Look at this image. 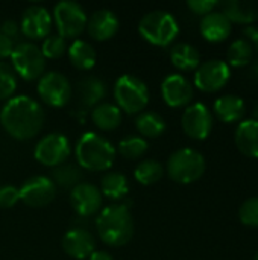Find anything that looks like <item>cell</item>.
Instances as JSON below:
<instances>
[{"label":"cell","instance_id":"1","mask_svg":"<svg viewBox=\"0 0 258 260\" xmlns=\"http://www.w3.org/2000/svg\"><path fill=\"white\" fill-rule=\"evenodd\" d=\"M0 123L12 139L29 140L41 131L44 110L33 98L18 94L5 102L0 111Z\"/></svg>","mask_w":258,"mask_h":260},{"label":"cell","instance_id":"2","mask_svg":"<svg viewBox=\"0 0 258 260\" xmlns=\"http://www.w3.org/2000/svg\"><path fill=\"white\" fill-rule=\"evenodd\" d=\"M96 229L102 242L109 247H123L134 236V218L128 206L111 204L96 218Z\"/></svg>","mask_w":258,"mask_h":260},{"label":"cell","instance_id":"3","mask_svg":"<svg viewBox=\"0 0 258 260\" xmlns=\"http://www.w3.org/2000/svg\"><path fill=\"white\" fill-rule=\"evenodd\" d=\"M75 154L78 165L82 169L100 172L111 169L117 152L116 146L106 137L94 131H87L78 139Z\"/></svg>","mask_w":258,"mask_h":260},{"label":"cell","instance_id":"4","mask_svg":"<svg viewBox=\"0 0 258 260\" xmlns=\"http://www.w3.org/2000/svg\"><path fill=\"white\" fill-rule=\"evenodd\" d=\"M138 32L151 44L164 47L178 37L179 24L170 12L157 9L141 17L138 23Z\"/></svg>","mask_w":258,"mask_h":260},{"label":"cell","instance_id":"5","mask_svg":"<svg viewBox=\"0 0 258 260\" xmlns=\"http://www.w3.org/2000/svg\"><path fill=\"white\" fill-rule=\"evenodd\" d=\"M113 94L116 105L126 114L141 113L149 104V88L146 82L135 75H122L117 78Z\"/></svg>","mask_w":258,"mask_h":260},{"label":"cell","instance_id":"6","mask_svg":"<svg viewBox=\"0 0 258 260\" xmlns=\"http://www.w3.org/2000/svg\"><path fill=\"white\" fill-rule=\"evenodd\" d=\"M166 171L173 181L181 184H190L204 175L205 158L196 149L181 148L169 157Z\"/></svg>","mask_w":258,"mask_h":260},{"label":"cell","instance_id":"7","mask_svg":"<svg viewBox=\"0 0 258 260\" xmlns=\"http://www.w3.org/2000/svg\"><path fill=\"white\" fill-rule=\"evenodd\" d=\"M12 70L24 81H36L44 75L46 70V58L41 49L30 43H18L14 46L11 53Z\"/></svg>","mask_w":258,"mask_h":260},{"label":"cell","instance_id":"8","mask_svg":"<svg viewBox=\"0 0 258 260\" xmlns=\"http://www.w3.org/2000/svg\"><path fill=\"white\" fill-rule=\"evenodd\" d=\"M52 20L56 24L58 35L62 38L78 37L87 27V14L84 8L73 0H62L55 5Z\"/></svg>","mask_w":258,"mask_h":260},{"label":"cell","instance_id":"9","mask_svg":"<svg viewBox=\"0 0 258 260\" xmlns=\"http://www.w3.org/2000/svg\"><path fill=\"white\" fill-rule=\"evenodd\" d=\"M71 154V143L62 133H50L38 140L33 149V157L38 163L49 168L64 165Z\"/></svg>","mask_w":258,"mask_h":260},{"label":"cell","instance_id":"10","mask_svg":"<svg viewBox=\"0 0 258 260\" xmlns=\"http://www.w3.org/2000/svg\"><path fill=\"white\" fill-rule=\"evenodd\" d=\"M36 93L40 99L55 108H61L68 104L73 94V88L67 76L59 72H44V75L38 79Z\"/></svg>","mask_w":258,"mask_h":260},{"label":"cell","instance_id":"11","mask_svg":"<svg viewBox=\"0 0 258 260\" xmlns=\"http://www.w3.org/2000/svg\"><path fill=\"white\" fill-rule=\"evenodd\" d=\"M18 192L20 201H23L29 207L38 209L50 204L55 200L56 186L46 175H33L18 187Z\"/></svg>","mask_w":258,"mask_h":260},{"label":"cell","instance_id":"12","mask_svg":"<svg viewBox=\"0 0 258 260\" xmlns=\"http://www.w3.org/2000/svg\"><path fill=\"white\" fill-rule=\"evenodd\" d=\"M230 66L222 59H208L195 72V85L202 91H217L230 79Z\"/></svg>","mask_w":258,"mask_h":260},{"label":"cell","instance_id":"13","mask_svg":"<svg viewBox=\"0 0 258 260\" xmlns=\"http://www.w3.org/2000/svg\"><path fill=\"white\" fill-rule=\"evenodd\" d=\"M182 129L184 133L196 140H204L213 129V114L207 105L196 102L189 105L184 110L182 119Z\"/></svg>","mask_w":258,"mask_h":260},{"label":"cell","instance_id":"14","mask_svg":"<svg viewBox=\"0 0 258 260\" xmlns=\"http://www.w3.org/2000/svg\"><path fill=\"white\" fill-rule=\"evenodd\" d=\"M103 197L97 186L91 183H79L70 190V204L81 218H90L102 210Z\"/></svg>","mask_w":258,"mask_h":260},{"label":"cell","instance_id":"15","mask_svg":"<svg viewBox=\"0 0 258 260\" xmlns=\"http://www.w3.org/2000/svg\"><path fill=\"white\" fill-rule=\"evenodd\" d=\"M52 15L41 5H30L23 11L20 21V32L30 40H44L50 35Z\"/></svg>","mask_w":258,"mask_h":260},{"label":"cell","instance_id":"16","mask_svg":"<svg viewBox=\"0 0 258 260\" xmlns=\"http://www.w3.org/2000/svg\"><path fill=\"white\" fill-rule=\"evenodd\" d=\"M161 94L169 107L179 108L187 105L193 98V85L181 73L167 75L161 82Z\"/></svg>","mask_w":258,"mask_h":260},{"label":"cell","instance_id":"17","mask_svg":"<svg viewBox=\"0 0 258 260\" xmlns=\"http://www.w3.org/2000/svg\"><path fill=\"white\" fill-rule=\"evenodd\" d=\"M64 253L76 260L88 259L96 251V241L93 235L82 227L70 229L61 241Z\"/></svg>","mask_w":258,"mask_h":260},{"label":"cell","instance_id":"18","mask_svg":"<svg viewBox=\"0 0 258 260\" xmlns=\"http://www.w3.org/2000/svg\"><path fill=\"white\" fill-rule=\"evenodd\" d=\"M120 27L119 17L111 9H97L87 20V32L93 40L106 41L113 38Z\"/></svg>","mask_w":258,"mask_h":260},{"label":"cell","instance_id":"19","mask_svg":"<svg viewBox=\"0 0 258 260\" xmlns=\"http://www.w3.org/2000/svg\"><path fill=\"white\" fill-rule=\"evenodd\" d=\"M231 27L233 26H231L230 18L220 11L208 12L207 15L202 17L201 24H199L202 37L211 43H219V41H224L227 37H230Z\"/></svg>","mask_w":258,"mask_h":260},{"label":"cell","instance_id":"20","mask_svg":"<svg viewBox=\"0 0 258 260\" xmlns=\"http://www.w3.org/2000/svg\"><path fill=\"white\" fill-rule=\"evenodd\" d=\"M236 145L242 154L257 158L258 157V120L246 119L239 123L234 136Z\"/></svg>","mask_w":258,"mask_h":260},{"label":"cell","instance_id":"21","mask_svg":"<svg viewBox=\"0 0 258 260\" xmlns=\"http://www.w3.org/2000/svg\"><path fill=\"white\" fill-rule=\"evenodd\" d=\"M230 21L252 23L258 20V0H227L219 3Z\"/></svg>","mask_w":258,"mask_h":260},{"label":"cell","instance_id":"22","mask_svg":"<svg viewBox=\"0 0 258 260\" xmlns=\"http://www.w3.org/2000/svg\"><path fill=\"white\" fill-rule=\"evenodd\" d=\"M78 99L84 107H96L106 96V84L97 76H87L76 87Z\"/></svg>","mask_w":258,"mask_h":260},{"label":"cell","instance_id":"23","mask_svg":"<svg viewBox=\"0 0 258 260\" xmlns=\"http://www.w3.org/2000/svg\"><path fill=\"white\" fill-rule=\"evenodd\" d=\"M246 105L242 98L236 94H224L214 102V114L217 119L227 123H233L240 120L245 116Z\"/></svg>","mask_w":258,"mask_h":260},{"label":"cell","instance_id":"24","mask_svg":"<svg viewBox=\"0 0 258 260\" xmlns=\"http://www.w3.org/2000/svg\"><path fill=\"white\" fill-rule=\"evenodd\" d=\"M68 59L73 67L78 70H91L96 66L97 61V53L94 47L87 43L85 40H75L68 47H67Z\"/></svg>","mask_w":258,"mask_h":260},{"label":"cell","instance_id":"25","mask_svg":"<svg viewBox=\"0 0 258 260\" xmlns=\"http://www.w3.org/2000/svg\"><path fill=\"white\" fill-rule=\"evenodd\" d=\"M91 120L100 131H113L122 123V111L116 104L102 102L93 108Z\"/></svg>","mask_w":258,"mask_h":260},{"label":"cell","instance_id":"26","mask_svg":"<svg viewBox=\"0 0 258 260\" xmlns=\"http://www.w3.org/2000/svg\"><path fill=\"white\" fill-rule=\"evenodd\" d=\"M172 64L182 72L195 70L201 64V55L198 49L189 43H178L170 49Z\"/></svg>","mask_w":258,"mask_h":260},{"label":"cell","instance_id":"27","mask_svg":"<svg viewBox=\"0 0 258 260\" xmlns=\"http://www.w3.org/2000/svg\"><path fill=\"white\" fill-rule=\"evenodd\" d=\"M100 193L109 200H123L129 192L128 178L120 172H106L100 180Z\"/></svg>","mask_w":258,"mask_h":260},{"label":"cell","instance_id":"28","mask_svg":"<svg viewBox=\"0 0 258 260\" xmlns=\"http://www.w3.org/2000/svg\"><path fill=\"white\" fill-rule=\"evenodd\" d=\"M135 128L141 137L155 139L166 131V122L163 116L155 111H141L135 119Z\"/></svg>","mask_w":258,"mask_h":260},{"label":"cell","instance_id":"29","mask_svg":"<svg viewBox=\"0 0 258 260\" xmlns=\"http://www.w3.org/2000/svg\"><path fill=\"white\" fill-rule=\"evenodd\" d=\"M56 187L61 189H73L75 186H78L82 180V172L78 166L75 165H59L56 168H53L52 171V178H50Z\"/></svg>","mask_w":258,"mask_h":260},{"label":"cell","instance_id":"30","mask_svg":"<svg viewBox=\"0 0 258 260\" xmlns=\"http://www.w3.org/2000/svg\"><path fill=\"white\" fill-rule=\"evenodd\" d=\"M149 149V143L141 136H128L122 139L116 148V152H119L126 160H138L141 158Z\"/></svg>","mask_w":258,"mask_h":260},{"label":"cell","instance_id":"31","mask_svg":"<svg viewBox=\"0 0 258 260\" xmlns=\"http://www.w3.org/2000/svg\"><path fill=\"white\" fill-rule=\"evenodd\" d=\"M252 44L251 41H248L246 38H239L236 41H233L228 47L227 52V58H228V64L234 66V67H243L248 66L252 59Z\"/></svg>","mask_w":258,"mask_h":260},{"label":"cell","instance_id":"32","mask_svg":"<svg viewBox=\"0 0 258 260\" xmlns=\"http://www.w3.org/2000/svg\"><path fill=\"white\" fill-rule=\"evenodd\" d=\"M164 175V168L157 160H143L135 168L134 177L143 186H151L158 183Z\"/></svg>","mask_w":258,"mask_h":260},{"label":"cell","instance_id":"33","mask_svg":"<svg viewBox=\"0 0 258 260\" xmlns=\"http://www.w3.org/2000/svg\"><path fill=\"white\" fill-rule=\"evenodd\" d=\"M17 90V75L12 67L0 61V101H8Z\"/></svg>","mask_w":258,"mask_h":260},{"label":"cell","instance_id":"34","mask_svg":"<svg viewBox=\"0 0 258 260\" xmlns=\"http://www.w3.org/2000/svg\"><path fill=\"white\" fill-rule=\"evenodd\" d=\"M41 52L46 59H58L65 55L67 52V44L65 40L61 35H47L43 40L41 44Z\"/></svg>","mask_w":258,"mask_h":260},{"label":"cell","instance_id":"35","mask_svg":"<svg viewBox=\"0 0 258 260\" xmlns=\"http://www.w3.org/2000/svg\"><path fill=\"white\" fill-rule=\"evenodd\" d=\"M239 218L245 225L258 227V197L248 198L242 204L239 210Z\"/></svg>","mask_w":258,"mask_h":260},{"label":"cell","instance_id":"36","mask_svg":"<svg viewBox=\"0 0 258 260\" xmlns=\"http://www.w3.org/2000/svg\"><path fill=\"white\" fill-rule=\"evenodd\" d=\"M20 201V192L18 187L5 184L0 186V209H11Z\"/></svg>","mask_w":258,"mask_h":260},{"label":"cell","instance_id":"37","mask_svg":"<svg viewBox=\"0 0 258 260\" xmlns=\"http://www.w3.org/2000/svg\"><path fill=\"white\" fill-rule=\"evenodd\" d=\"M219 5V2L216 0H189L187 6L199 15H207L208 12H211L216 6Z\"/></svg>","mask_w":258,"mask_h":260},{"label":"cell","instance_id":"38","mask_svg":"<svg viewBox=\"0 0 258 260\" xmlns=\"http://www.w3.org/2000/svg\"><path fill=\"white\" fill-rule=\"evenodd\" d=\"M0 34L14 40L20 34V24L15 20H5L0 26Z\"/></svg>","mask_w":258,"mask_h":260},{"label":"cell","instance_id":"39","mask_svg":"<svg viewBox=\"0 0 258 260\" xmlns=\"http://www.w3.org/2000/svg\"><path fill=\"white\" fill-rule=\"evenodd\" d=\"M12 50H14V40L0 34V59L11 58Z\"/></svg>","mask_w":258,"mask_h":260},{"label":"cell","instance_id":"40","mask_svg":"<svg viewBox=\"0 0 258 260\" xmlns=\"http://www.w3.org/2000/svg\"><path fill=\"white\" fill-rule=\"evenodd\" d=\"M88 260H114L113 259V256L108 253V251H102V250H96L90 257H88Z\"/></svg>","mask_w":258,"mask_h":260},{"label":"cell","instance_id":"41","mask_svg":"<svg viewBox=\"0 0 258 260\" xmlns=\"http://www.w3.org/2000/svg\"><path fill=\"white\" fill-rule=\"evenodd\" d=\"M246 34L251 37V40H252V43H254L255 49L258 50V30L257 29H254V27H248V29H246Z\"/></svg>","mask_w":258,"mask_h":260},{"label":"cell","instance_id":"42","mask_svg":"<svg viewBox=\"0 0 258 260\" xmlns=\"http://www.w3.org/2000/svg\"><path fill=\"white\" fill-rule=\"evenodd\" d=\"M254 114H255V117H257V119H258V105H257V107H255V110H254ZM257 119H255V120H257Z\"/></svg>","mask_w":258,"mask_h":260},{"label":"cell","instance_id":"43","mask_svg":"<svg viewBox=\"0 0 258 260\" xmlns=\"http://www.w3.org/2000/svg\"><path fill=\"white\" fill-rule=\"evenodd\" d=\"M255 260H258V253H257V256H255Z\"/></svg>","mask_w":258,"mask_h":260}]
</instances>
